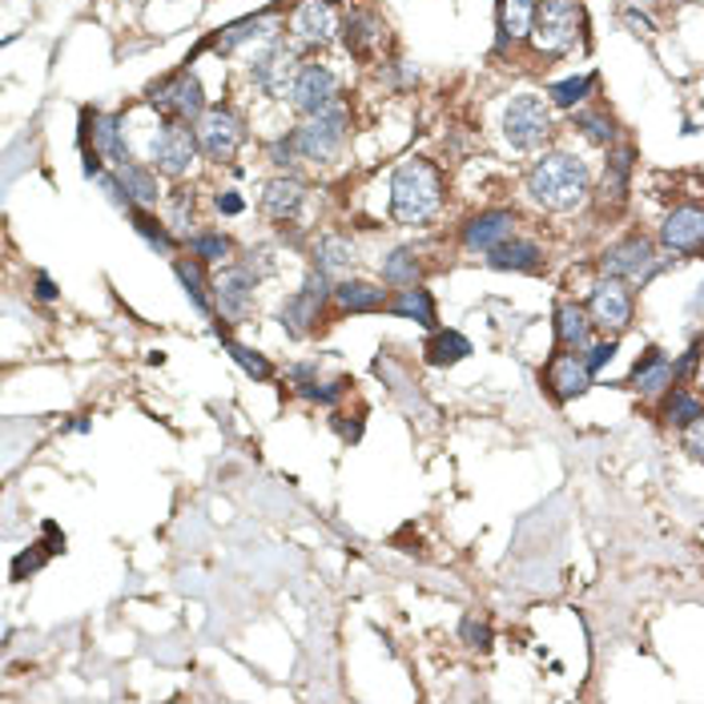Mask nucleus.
<instances>
[{
	"label": "nucleus",
	"mask_w": 704,
	"mask_h": 704,
	"mask_svg": "<svg viewBox=\"0 0 704 704\" xmlns=\"http://www.w3.org/2000/svg\"><path fill=\"white\" fill-rule=\"evenodd\" d=\"M528 194L544 210L568 213L588 201V194H592V173H588V165L580 158L556 149V153H544L528 170Z\"/></svg>",
	"instance_id": "nucleus-1"
},
{
	"label": "nucleus",
	"mask_w": 704,
	"mask_h": 704,
	"mask_svg": "<svg viewBox=\"0 0 704 704\" xmlns=\"http://www.w3.org/2000/svg\"><path fill=\"white\" fill-rule=\"evenodd\" d=\"M443 206V177L431 161L411 158L391 173V218L399 226H427Z\"/></svg>",
	"instance_id": "nucleus-2"
},
{
	"label": "nucleus",
	"mask_w": 704,
	"mask_h": 704,
	"mask_svg": "<svg viewBox=\"0 0 704 704\" xmlns=\"http://www.w3.org/2000/svg\"><path fill=\"white\" fill-rule=\"evenodd\" d=\"M584 40V4L580 0H540L532 28V49L540 57H568Z\"/></svg>",
	"instance_id": "nucleus-3"
},
{
	"label": "nucleus",
	"mask_w": 704,
	"mask_h": 704,
	"mask_svg": "<svg viewBox=\"0 0 704 704\" xmlns=\"http://www.w3.org/2000/svg\"><path fill=\"white\" fill-rule=\"evenodd\" d=\"M346 125H350V113H346L343 101H334V106L322 109V113L302 118V125L291 134L298 158L314 161V165H331V161L346 149V134H350Z\"/></svg>",
	"instance_id": "nucleus-4"
},
{
	"label": "nucleus",
	"mask_w": 704,
	"mask_h": 704,
	"mask_svg": "<svg viewBox=\"0 0 704 704\" xmlns=\"http://www.w3.org/2000/svg\"><path fill=\"white\" fill-rule=\"evenodd\" d=\"M552 129H556V118H552V101H544V97L523 94L507 106L504 137L511 149H523V153H528V149H540L547 137H552Z\"/></svg>",
	"instance_id": "nucleus-5"
},
{
	"label": "nucleus",
	"mask_w": 704,
	"mask_h": 704,
	"mask_svg": "<svg viewBox=\"0 0 704 704\" xmlns=\"http://www.w3.org/2000/svg\"><path fill=\"white\" fill-rule=\"evenodd\" d=\"M149 106L158 109L165 121H186V125H198L201 113H206V89H201V81L186 69H177L173 77L158 81L153 89H149Z\"/></svg>",
	"instance_id": "nucleus-6"
},
{
	"label": "nucleus",
	"mask_w": 704,
	"mask_h": 704,
	"mask_svg": "<svg viewBox=\"0 0 704 704\" xmlns=\"http://www.w3.org/2000/svg\"><path fill=\"white\" fill-rule=\"evenodd\" d=\"M198 134L189 129L186 121H165L153 141H149V165L161 173V177H186L194 165H198Z\"/></svg>",
	"instance_id": "nucleus-7"
},
{
	"label": "nucleus",
	"mask_w": 704,
	"mask_h": 704,
	"mask_svg": "<svg viewBox=\"0 0 704 704\" xmlns=\"http://www.w3.org/2000/svg\"><path fill=\"white\" fill-rule=\"evenodd\" d=\"M194 134H198L201 158H210L222 165V161L238 158V149L246 146V121L226 106H210L201 113L198 125H194Z\"/></svg>",
	"instance_id": "nucleus-8"
},
{
	"label": "nucleus",
	"mask_w": 704,
	"mask_h": 704,
	"mask_svg": "<svg viewBox=\"0 0 704 704\" xmlns=\"http://www.w3.org/2000/svg\"><path fill=\"white\" fill-rule=\"evenodd\" d=\"M660 270V258H656V246L649 238H640V234H628L625 242H616L608 250L600 254V274H608V279H620V282H644L652 279Z\"/></svg>",
	"instance_id": "nucleus-9"
},
{
	"label": "nucleus",
	"mask_w": 704,
	"mask_h": 704,
	"mask_svg": "<svg viewBox=\"0 0 704 704\" xmlns=\"http://www.w3.org/2000/svg\"><path fill=\"white\" fill-rule=\"evenodd\" d=\"M298 57L282 45V40H274V45H267L262 53L254 57L250 65V77H254V89L258 94L274 97V101H286V97L294 94V81H298Z\"/></svg>",
	"instance_id": "nucleus-10"
},
{
	"label": "nucleus",
	"mask_w": 704,
	"mask_h": 704,
	"mask_svg": "<svg viewBox=\"0 0 704 704\" xmlns=\"http://www.w3.org/2000/svg\"><path fill=\"white\" fill-rule=\"evenodd\" d=\"M588 314H592V322H596L600 331H608V334L628 331V326H632V314H637V302H632L628 282L604 274V279L592 286V294H588Z\"/></svg>",
	"instance_id": "nucleus-11"
},
{
	"label": "nucleus",
	"mask_w": 704,
	"mask_h": 704,
	"mask_svg": "<svg viewBox=\"0 0 704 704\" xmlns=\"http://www.w3.org/2000/svg\"><path fill=\"white\" fill-rule=\"evenodd\" d=\"M254 291H258V274L246 262L226 267L213 282V310L226 322H246L254 310Z\"/></svg>",
	"instance_id": "nucleus-12"
},
{
	"label": "nucleus",
	"mask_w": 704,
	"mask_h": 704,
	"mask_svg": "<svg viewBox=\"0 0 704 704\" xmlns=\"http://www.w3.org/2000/svg\"><path fill=\"white\" fill-rule=\"evenodd\" d=\"M291 33L302 45H331L343 33V13L334 0H298L291 13Z\"/></svg>",
	"instance_id": "nucleus-13"
},
{
	"label": "nucleus",
	"mask_w": 704,
	"mask_h": 704,
	"mask_svg": "<svg viewBox=\"0 0 704 704\" xmlns=\"http://www.w3.org/2000/svg\"><path fill=\"white\" fill-rule=\"evenodd\" d=\"M94 134V153H101V161H109L113 170L129 165V141H125V118L121 113H81V137Z\"/></svg>",
	"instance_id": "nucleus-14"
},
{
	"label": "nucleus",
	"mask_w": 704,
	"mask_h": 704,
	"mask_svg": "<svg viewBox=\"0 0 704 704\" xmlns=\"http://www.w3.org/2000/svg\"><path fill=\"white\" fill-rule=\"evenodd\" d=\"M660 246L672 254H704V206H677L668 210V218L660 222Z\"/></svg>",
	"instance_id": "nucleus-15"
},
{
	"label": "nucleus",
	"mask_w": 704,
	"mask_h": 704,
	"mask_svg": "<svg viewBox=\"0 0 704 704\" xmlns=\"http://www.w3.org/2000/svg\"><path fill=\"white\" fill-rule=\"evenodd\" d=\"M338 101V77H334L326 65H302L298 69V81H294L291 106L310 118V113H322Z\"/></svg>",
	"instance_id": "nucleus-16"
},
{
	"label": "nucleus",
	"mask_w": 704,
	"mask_h": 704,
	"mask_svg": "<svg viewBox=\"0 0 704 704\" xmlns=\"http://www.w3.org/2000/svg\"><path fill=\"white\" fill-rule=\"evenodd\" d=\"M544 383L559 403H571V399H584L588 395L592 371H588L584 355H576V350H559V355H552V362H547Z\"/></svg>",
	"instance_id": "nucleus-17"
},
{
	"label": "nucleus",
	"mask_w": 704,
	"mask_h": 704,
	"mask_svg": "<svg viewBox=\"0 0 704 704\" xmlns=\"http://www.w3.org/2000/svg\"><path fill=\"white\" fill-rule=\"evenodd\" d=\"M511 234H516V213H511V210H487V213H475V218L464 226V246H467V250L487 254V250H495L499 242L511 238Z\"/></svg>",
	"instance_id": "nucleus-18"
},
{
	"label": "nucleus",
	"mask_w": 704,
	"mask_h": 704,
	"mask_svg": "<svg viewBox=\"0 0 704 704\" xmlns=\"http://www.w3.org/2000/svg\"><path fill=\"white\" fill-rule=\"evenodd\" d=\"M306 206V186L298 177H274L262 189V213L270 222H294Z\"/></svg>",
	"instance_id": "nucleus-19"
},
{
	"label": "nucleus",
	"mask_w": 704,
	"mask_h": 704,
	"mask_svg": "<svg viewBox=\"0 0 704 704\" xmlns=\"http://www.w3.org/2000/svg\"><path fill=\"white\" fill-rule=\"evenodd\" d=\"M672 383H677L672 362H668L656 346H649V350L637 359V367H632V391H640L644 399H656V395L672 391Z\"/></svg>",
	"instance_id": "nucleus-20"
},
{
	"label": "nucleus",
	"mask_w": 704,
	"mask_h": 704,
	"mask_svg": "<svg viewBox=\"0 0 704 704\" xmlns=\"http://www.w3.org/2000/svg\"><path fill=\"white\" fill-rule=\"evenodd\" d=\"M592 331H596V322L588 314L584 306L576 302H559L556 306V343L559 350H576V355H584L588 346H592Z\"/></svg>",
	"instance_id": "nucleus-21"
},
{
	"label": "nucleus",
	"mask_w": 704,
	"mask_h": 704,
	"mask_svg": "<svg viewBox=\"0 0 704 704\" xmlns=\"http://www.w3.org/2000/svg\"><path fill=\"white\" fill-rule=\"evenodd\" d=\"M540 0H499V49L532 40Z\"/></svg>",
	"instance_id": "nucleus-22"
},
{
	"label": "nucleus",
	"mask_w": 704,
	"mask_h": 704,
	"mask_svg": "<svg viewBox=\"0 0 704 704\" xmlns=\"http://www.w3.org/2000/svg\"><path fill=\"white\" fill-rule=\"evenodd\" d=\"M331 302L343 310V314H374V310H386V291L374 286V282L362 279H346L334 286Z\"/></svg>",
	"instance_id": "nucleus-23"
},
{
	"label": "nucleus",
	"mask_w": 704,
	"mask_h": 704,
	"mask_svg": "<svg viewBox=\"0 0 704 704\" xmlns=\"http://www.w3.org/2000/svg\"><path fill=\"white\" fill-rule=\"evenodd\" d=\"M386 310L391 314H399V319L407 322H419V326H427V331H435V298H431V291H423L419 282L415 286H399V291L386 298Z\"/></svg>",
	"instance_id": "nucleus-24"
},
{
	"label": "nucleus",
	"mask_w": 704,
	"mask_h": 704,
	"mask_svg": "<svg viewBox=\"0 0 704 704\" xmlns=\"http://www.w3.org/2000/svg\"><path fill=\"white\" fill-rule=\"evenodd\" d=\"M487 262L495 270H519V274H535V270H544V250L528 238H511L499 242L495 250H487Z\"/></svg>",
	"instance_id": "nucleus-25"
},
{
	"label": "nucleus",
	"mask_w": 704,
	"mask_h": 704,
	"mask_svg": "<svg viewBox=\"0 0 704 704\" xmlns=\"http://www.w3.org/2000/svg\"><path fill=\"white\" fill-rule=\"evenodd\" d=\"M121 186H125V198H129V206H158L161 201V182H158V170L153 165H137V161H129V165H121L118 170Z\"/></svg>",
	"instance_id": "nucleus-26"
},
{
	"label": "nucleus",
	"mask_w": 704,
	"mask_h": 704,
	"mask_svg": "<svg viewBox=\"0 0 704 704\" xmlns=\"http://www.w3.org/2000/svg\"><path fill=\"white\" fill-rule=\"evenodd\" d=\"M322 306H326V302H319L314 294L294 291L291 298L282 302V331L291 334V338H302V334H310V331H314V322H319V314H322Z\"/></svg>",
	"instance_id": "nucleus-27"
},
{
	"label": "nucleus",
	"mask_w": 704,
	"mask_h": 704,
	"mask_svg": "<svg viewBox=\"0 0 704 704\" xmlns=\"http://www.w3.org/2000/svg\"><path fill=\"white\" fill-rule=\"evenodd\" d=\"M346 49L355 57H371V53H379V45H383V37H386V28H383V21L379 16H371V13H355L350 21H346Z\"/></svg>",
	"instance_id": "nucleus-28"
},
{
	"label": "nucleus",
	"mask_w": 704,
	"mask_h": 704,
	"mask_svg": "<svg viewBox=\"0 0 704 704\" xmlns=\"http://www.w3.org/2000/svg\"><path fill=\"white\" fill-rule=\"evenodd\" d=\"M423 355L431 367H455V362H464L471 355V343L459 331H435L427 338Z\"/></svg>",
	"instance_id": "nucleus-29"
},
{
	"label": "nucleus",
	"mask_w": 704,
	"mask_h": 704,
	"mask_svg": "<svg viewBox=\"0 0 704 704\" xmlns=\"http://www.w3.org/2000/svg\"><path fill=\"white\" fill-rule=\"evenodd\" d=\"M314 267L334 274V270H350L355 267V242L346 234H322L314 242Z\"/></svg>",
	"instance_id": "nucleus-30"
},
{
	"label": "nucleus",
	"mask_w": 704,
	"mask_h": 704,
	"mask_svg": "<svg viewBox=\"0 0 704 704\" xmlns=\"http://www.w3.org/2000/svg\"><path fill=\"white\" fill-rule=\"evenodd\" d=\"M201 267L206 262H198V258H177L173 262V274H177V282L186 286V294L194 298V306H198L201 314H213V286L206 282V274H201Z\"/></svg>",
	"instance_id": "nucleus-31"
},
{
	"label": "nucleus",
	"mask_w": 704,
	"mask_h": 704,
	"mask_svg": "<svg viewBox=\"0 0 704 704\" xmlns=\"http://www.w3.org/2000/svg\"><path fill=\"white\" fill-rule=\"evenodd\" d=\"M218 334H222V343H226L230 359L238 362V367L250 374L254 383H270V379H274V367H270V359L262 355V350H254V346H246V343H234V338H230L222 326H218Z\"/></svg>",
	"instance_id": "nucleus-32"
},
{
	"label": "nucleus",
	"mask_w": 704,
	"mask_h": 704,
	"mask_svg": "<svg viewBox=\"0 0 704 704\" xmlns=\"http://www.w3.org/2000/svg\"><path fill=\"white\" fill-rule=\"evenodd\" d=\"M696 419H704V399H696L692 391H684V386H672V395H668L665 403V423L668 427H692Z\"/></svg>",
	"instance_id": "nucleus-33"
},
{
	"label": "nucleus",
	"mask_w": 704,
	"mask_h": 704,
	"mask_svg": "<svg viewBox=\"0 0 704 704\" xmlns=\"http://www.w3.org/2000/svg\"><path fill=\"white\" fill-rule=\"evenodd\" d=\"M125 213L134 218V230L149 242V246H153V250H161V254H173V250H177V238H173L170 230H165V222H158V218H153V213H149L146 206H129Z\"/></svg>",
	"instance_id": "nucleus-34"
},
{
	"label": "nucleus",
	"mask_w": 704,
	"mask_h": 704,
	"mask_svg": "<svg viewBox=\"0 0 704 704\" xmlns=\"http://www.w3.org/2000/svg\"><path fill=\"white\" fill-rule=\"evenodd\" d=\"M592 85H596V77H592V73H580V77L556 81V85L547 89V101H552V106H559V109H576L588 94H592Z\"/></svg>",
	"instance_id": "nucleus-35"
},
{
	"label": "nucleus",
	"mask_w": 704,
	"mask_h": 704,
	"mask_svg": "<svg viewBox=\"0 0 704 704\" xmlns=\"http://www.w3.org/2000/svg\"><path fill=\"white\" fill-rule=\"evenodd\" d=\"M383 282H391V286H415L419 282V258H415V250H395L391 258H383Z\"/></svg>",
	"instance_id": "nucleus-36"
},
{
	"label": "nucleus",
	"mask_w": 704,
	"mask_h": 704,
	"mask_svg": "<svg viewBox=\"0 0 704 704\" xmlns=\"http://www.w3.org/2000/svg\"><path fill=\"white\" fill-rule=\"evenodd\" d=\"M628 173H632V149H616L608 161V170H604V194H612V201L625 198Z\"/></svg>",
	"instance_id": "nucleus-37"
},
{
	"label": "nucleus",
	"mask_w": 704,
	"mask_h": 704,
	"mask_svg": "<svg viewBox=\"0 0 704 704\" xmlns=\"http://www.w3.org/2000/svg\"><path fill=\"white\" fill-rule=\"evenodd\" d=\"M189 250L198 262H226L230 258V238L226 234H189Z\"/></svg>",
	"instance_id": "nucleus-38"
},
{
	"label": "nucleus",
	"mask_w": 704,
	"mask_h": 704,
	"mask_svg": "<svg viewBox=\"0 0 704 704\" xmlns=\"http://www.w3.org/2000/svg\"><path fill=\"white\" fill-rule=\"evenodd\" d=\"M189 222H194V189H173L170 194V226L189 238Z\"/></svg>",
	"instance_id": "nucleus-39"
},
{
	"label": "nucleus",
	"mask_w": 704,
	"mask_h": 704,
	"mask_svg": "<svg viewBox=\"0 0 704 704\" xmlns=\"http://www.w3.org/2000/svg\"><path fill=\"white\" fill-rule=\"evenodd\" d=\"M576 129H584V137L596 141V146H608L612 137H616L608 113H576Z\"/></svg>",
	"instance_id": "nucleus-40"
},
{
	"label": "nucleus",
	"mask_w": 704,
	"mask_h": 704,
	"mask_svg": "<svg viewBox=\"0 0 704 704\" xmlns=\"http://www.w3.org/2000/svg\"><path fill=\"white\" fill-rule=\"evenodd\" d=\"M346 386H350V379H334V383H306V386H298V395L302 399H310V403H322V407H331V403H338L346 395Z\"/></svg>",
	"instance_id": "nucleus-41"
},
{
	"label": "nucleus",
	"mask_w": 704,
	"mask_h": 704,
	"mask_svg": "<svg viewBox=\"0 0 704 704\" xmlns=\"http://www.w3.org/2000/svg\"><path fill=\"white\" fill-rule=\"evenodd\" d=\"M45 559H49V547L45 544H33L28 552H21V556L13 559V580H28L33 571L45 568Z\"/></svg>",
	"instance_id": "nucleus-42"
},
{
	"label": "nucleus",
	"mask_w": 704,
	"mask_h": 704,
	"mask_svg": "<svg viewBox=\"0 0 704 704\" xmlns=\"http://www.w3.org/2000/svg\"><path fill=\"white\" fill-rule=\"evenodd\" d=\"M459 637H464L471 649H492V625H487V620H479V616H464Z\"/></svg>",
	"instance_id": "nucleus-43"
},
{
	"label": "nucleus",
	"mask_w": 704,
	"mask_h": 704,
	"mask_svg": "<svg viewBox=\"0 0 704 704\" xmlns=\"http://www.w3.org/2000/svg\"><path fill=\"white\" fill-rule=\"evenodd\" d=\"M616 359V338H604V343H592L584 350V362H588V371L596 374L600 367H604V362H612Z\"/></svg>",
	"instance_id": "nucleus-44"
},
{
	"label": "nucleus",
	"mask_w": 704,
	"mask_h": 704,
	"mask_svg": "<svg viewBox=\"0 0 704 704\" xmlns=\"http://www.w3.org/2000/svg\"><path fill=\"white\" fill-rule=\"evenodd\" d=\"M701 359H704V346L701 343H692L684 355H680L677 362H672V374H677V383H684V379H692V371L701 367Z\"/></svg>",
	"instance_id": "nucleus-45"
},
{
	"label": "nucleus",
	"mask_w": 704,
	"mask_h": 704,
	"mask_svg": "<svg viewBox=\"0 0 704 704\" xmlns=\"http://www.w3.org/2000/svg\"><path fill=\"white\" fill-rule=\"evenodd\" d=\"M684 452L704 464V419H696L692 427H684Z\"/></svg>",
	"instance_id": "nucleus-46"
},
{
	"label": "nucleus",
	"mask_w": 704,
	"mask_h": 704,
	"mask_svg": "<svg viewBox=\"0 0 704 704\" xmlns=\"http://www.w3.org/2000/svg\"><path fill=\"white\" fill-rule=\"evenodd\" d=\"M270 158H274V165H294V158H298V149H294V137H279V141L270 146Z\"/></svg>",
	"instance_id": "nucleus-47"
},
{
	"label": "nucleus",
	"mask_w": 704,
	"mask_h": 704,
	"mask_svg": "<svg viewBox=\"0 0 704 704\" xmlns=\"http://www.w3.org/2000/svg\"><path fill=\"white\" fill-rule=\"evenodd\" d=\"M40 532H45V540H40V544L49 547V556H57V552H65V532H61L57 523H40Z\"/></svg>",
	"instance_id": "nucleus-48"
},
{
	"label": "nucleus",
	"mask_w": 704,
	"mask_h": 704,
	"mask_svg": "<svg viewBox=\"0 0 704 704\" xmlns=\"http://www.w3.org/2000/svg\"><path fill=\"white\" fill-rule=\"evenodd\" d=\"M213 206H218V213H230V218L246 210V201H242L238 194H234V189H226V194H218V198H213Z\"/></svg>",
	"instance_id": "nucleus-49"
},
{
	"label": "nucleus",
	"mask_w": 704,
	"mask_h": 704,
	"mask_svg": "<svg viewBox=\"0 0 704 704\" xmlns=\"http://www.w3.org/2000/svg\"><path fill=\"white\" fill-rule=\"evenodd\" d=\"M33 286H37L33 294H37L40 302H57V294H61V291L53 286V279H49V274H37V282H33Z\"/></svg>",
	"instance_id": "nucleus-50"
},
{
	"label": "nucleus",
	"mask_w": 704,
	"mask_h": 704,
	"mask_svg": "<svg viewBox=\"0 0 704 704\" xmlns=\"http://www.w3.org/2000/svg\"><path fill=\"white\" fill-rule=\"evenodd\" d=\"M334 431L343 439H359L362 435V423L355 419V423H346V415H334Z\"/></svg>",
	"instance_id": "nucleus-51"
}]
</instances>
